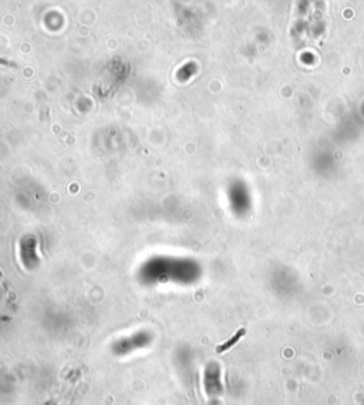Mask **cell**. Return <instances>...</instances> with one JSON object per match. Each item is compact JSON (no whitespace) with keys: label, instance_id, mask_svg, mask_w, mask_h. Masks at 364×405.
<instances>
[{"label":"cell","instance_id":"cell-1","mask_svg":"<svg viewBox=\"0 0 364 405\" xmlns=\"http://www.w3.org/2000/svg\"><path fill=\"white\" fill-rule=\"evenodd\" d=\"M245 334H246V330L245 329L238 330V331L235 333L234 337H231L228 341H225L223 344H220V345H218V347H216V353H223V351L229 350V349H231V347H234L235 344L238 343V341H239V340H241L242 337L245 336Z\"/></svg>","mask_w":364,"mask_h":405}]
</instances>
